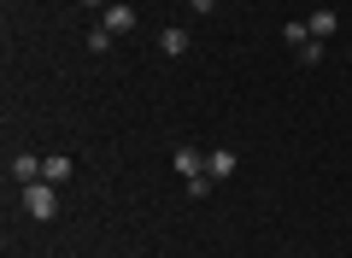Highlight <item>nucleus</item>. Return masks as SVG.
Here are the masks:
<instances>
[{
	"mask_svg": "<svg viewBox=\"0 0 352 258\" xmlns=\"http://www.w3.org/2000/svg\"><path fill=\"white\" fill-rule=\"evenodd\" d=\"M12 176H18V182H41V159H36V153H18V159H12Z\"/></svg>",
	"mask_w": 352,
	"mask_h": 258,
	"instance_id": "nucleus-6",
	"label": "nucleus"
},
{
	"mask_svg": "<svg viewBox=\"0 0 352 258\" xmlns=\"http://www.w3.org/2000/svg\"><path fill=\"white\" fill-rule=\"evenodd\" d=\"M100 30H106V36H129V30H135V12H129L124 0H112V6H106V18H100Z\"/></svg>",
	"mask_w": 352,
	"mask_h": 258,
	"instance_id": "nucleus-2",
	"label": "nucleus"
},
{
	"mask_svg": "<svg viewBox=\"0 0 352 258\" xmlns=\"http://www.w3.org/2000/svg\"><path fill=\"white\" fill-rule=\"evenodd\" d=\"M206 194H212V176H206V171L188 176V200H206Z\"/></svg>",
	"mask_w": 352,
	"mask_h": 258,
	"instance_id": "nucleus-10",
	"label": "nucleus"
},
{
	"mask_svg": "<svg viewBox=\"0 0 352 258\" xmlns=\"http://www.w3.org/2000/svg\"><path fill=\"white\" fill-rule=\"evenodd\" d=\"M82 6H106V0H82Z\"/></svg>",
	"mask_w": 352,
	"mask_h": 258,
	"instance_id": "nucleus-12",
	"label": "nucleus"
},
{
	"mask_svg": "<svg viewBox=\"0 0 352 258\" xmlns=\"http://www.w3.org/2000/svg\"><path fill=\"white\" fill-rule=\"evenodd\" d=\"M200 171H206L200 153H194V147H176V176H200Z\"/></svg>",
	"mask_w": 352,
	"mask_h": 258,
	"instance_id": "nucleus-7",
	"label": "nucleus"
},
{
	"mask_svg": "<svg viewBox=\"0 0 352 258\" xmlns=\"http://www.w3.org/2000/svg\"><path fill=\"white\" fill-rule=\"evenodd\" d=\"M41 182H71V159H65V153H47V159H41Z\"/></svg>",
	"mask_w": 352,
	"mask_h": 258,
	"instance_id": "nucleus-3",
	"label": "nucleus"
},
{
	"mask_svg": "<svg viewBox=\"0 0 352 258\" xmlns=\"http://www.w3.org/2000/svg\"><path fill=\"white\" fill-rule=\"evenodd\" d=\"M24 211H30V217H53V211H59L53 182H24Z\"/></svg>",
	"mask_w": 352,
	"mask_h": 258,
	"instance_id": "nucleus-1",
	"label": "nucleus"
},
{
	"mask_svg": "<svg viewBox=\"0 0 352 258\" xmlns=\"http://www.w3.org/2000/svg\"><path fill=\"white\" fill-rule=\"evenodd\" d=\"M305 24H311V36H317V41H323V36H335V30H340V18H335V12H329V6H317V12H311V18H305Z\"/></svg>",
	"mask_w": 352,
	"mask_h": 258,
	"instance_id": "nucleus-5",
	"label": "nucleus"
},
{
	"mask_svg": "<svg viewBox=\"0 0 352 258\" xmlns=\"http://www.w3.org/2000/svg\"><path fill=\"white\" fill-rule=\"evenodd\" d=\"M188 6H194V12H200V18H206V12H212V6H217V0H188Z\"/></svg>",
	"mask_w": 352,
	"mask_h": 258,
	"instance_id": "nucleus-11",
	"label": "nucleus"
},
{
	"mask_svg": "<svg viewBox=\"0 0 352 258\" xmlns=\"http://www.w3.org/2000/svg\"><path fill=\"white\" fill-rule=\"evenodd\" d=\"M206 176H212V182H223V176H235V153H229V147L206 153Z\"/></svg>",
	"mask_w": 352,
	"mask_h": 258,
	"instance_id": "nucleus-4",
	"label": "nucleus"
},
{
	"mask_svg": "<svg viewBox=\"0 0 352 258\" xmlns=\"http://www.w3.org/2000/svg\"><path fill=\"white\" fill-rule=\"evenodd\" d=\"M159 47L170 53V59H176V53H188V30H159Z\"/></svg>",
	"mask_w": 352,
	"mask_h": 258,
	"instance_id": "nucleus-8",
	"label": "nucleus"
},
{
	"mask_svg": "<svg viewBox=\"0 0 352 258\" xmlns=\"http://www.w3.org/2000/svg\"><path fill=\"white\" fill-rule=\"evenodd\" d=\"M282 36H288V47H305V41H317V36H311V24H300V18H294Z\"/></svg>",
	"mask_w": 352,
	"mask_h": 258,
	"instance_id": "nucleus-9",
	"label": "nucleus"
}]
</instances>
